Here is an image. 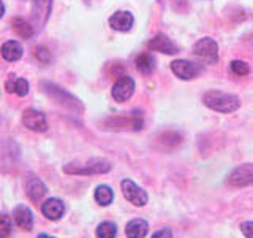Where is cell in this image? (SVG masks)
<instances>
[{
  "label": "cell",
  "instance_id": "1",
  "mask_svg": "<svg viewBox=\"0 0 253 238\" xmlns=\"http://www.w3.org/2000/svg\"><path fill=\"white\" fill-rule=\"evenodd\" d=\"M204 105L217 113H233L241 107L239 97L221 91H208L203 95Z\"/></svg>",
  "mask_w": 253,
  "mask_h": 238
},
{
  "label": "cell",
  "instance_id": "2",
  "mask_svg": "<svg viewBox=\"0 0 253 238\" xmlns=\"http://www.w3.org/2000/svg\"><path fill=\"white\" fill-rule=\"evenodd\" d=\"M42 87H43V91L47 95H49V97L55 103H59L60 107H63V108L68 110V111H75V113H83L84 108L81 105V102H79L75 97V95H71L65 89H62L60 86L52 84V83H47V81H43L42 83Z\"/></svg>",
  "mask_w": 253,
  "mask_h": 238
},
{
  "label": "cell",
  "instance_id": "3",
  "mask_svg": "<svg viewBox=\"0 0 253 238\" xmlns=\"http://www.w3.org/2000/svg\"><path fill=\"white\" fill-rule=\"evenodd\" d=\"M111 170V164L105 159H89L85 162H70L63 167V172L68 175H101Z\"/></svg>",
  "mask_w": 253,
  "mask_h": 238
},
{
  "label": "cell",
  "instance_id": "4",
  "mask_svg": "<svg viewBox=\"0 0 253 238\" xmlns=\"http://www.w3.org/2000/svg\"><path fill=\"white\" fill-rule=\"evenodd\" d=\"M105 125L106 129H114V130H121V129L141 130L142 125H144V118H142V113L139 110H134L130 115L109 118L105 122Z\"/></svg>",
  "mask_w": 253,
  "mask_h": 238
},
{
  "label": "cell",
  "instance_id": "5",
  "mask_svg": "<svg viewBox=\"0 0 253 238\" xmlns=\"http://www.w3.org/2000/svg\"><path fill=\"white\" fill-rule=\"evenodd\" d=\"M193 54L204 63H215L218 60V45L211 37H203L193 45Z\"/></svg>",
  "mask_w": 253,
  "mask_h": 238
},
{
  "label": "cell",
  "instance_id": "6",
  "mask_svg": "<svg viewBox=\"0 0 253 238\" xmlns=\"http://www.w3.org/2000/svg\"><path fill=\"white\" fill-rule=\"evenodd\" d=\"M121 187H122L124 197L130 203L136 205V206H144L147 203V200H149L147 192L142 187H139L134 181H131V179H124Z\"/></svg>",
  "mask_w": 253,
  "mask_h": 238
},
{
  "label": "cell",
  "instance_id": "7",
  "mask_svg": "<svg viewBox=\"0 0 253 238\" xmlns=\"http://www.w3.org/2000/svg\"><path fill=\"white\" fill-rule=\"evenodd\" d=\"M228 182L234 187L253 186V164H242L229 173Z\"/></svg>",
  "mask_w": 253,
  "mask_h": 238
},
{
  "label": "cell",
  "instance_id": "8",
  "mask_svg": "<svg viewBox=\"0 0 253 238\" xmlns=\"http://www.w3.org/2000/svg\"><path fill=\"white\" fill-rule=\"evenodd\" d=\"M171 70L172 73L176 75L180 79H193L195 76H198L203 71V65L201 63H195L185 59H177L171 63Z\"/></svg>",
  "mask_w": 253,
  "mask_h": 238
},
{
  "label": "cell",
  "instance_id": "9",
  "mask_svg": "<svg viewBox=\"0 0 253 238\" xmlns=\"http://www.w3.org/2000/svg\"><path fill=\"white\" fill-rule=\"evenodd\" d=\"M113 99L116 102H126L134 94V79L130 76H121L113 86Z\"/></svg>",
  "mask_w": 253,
  "mask_h": 238
},
{
  "label": "cell",
  "instance_id": "10",
  "mask_svg": "<svg viewBox=\"0 0 253 238\" xmlns=\"http://www.w3.org/2000/svg\"><path fill=\"white\" fill-rule=\"evenodd\" d=\"M22 124L29 130L34 132H46L47 130V121L42 111H37L34 108H29L22 115Z\"/></svg>",
  "mask_w": 253,
  "mask_h": 238
},
{
  "label": "cell",
  "instance_id": "11",
  "mask_svg": "<svg viewBox=\"0 0 253 238\" xmlns=\"http://www.w3.org/2000/svg\"><path fill=\"white\" fill-rule=\"evenodd\" d=\"M149 50L163 53V54H177L179 53L177 45L172 43V40L168 35H165V34H157L152 40H150Z\"/></svg>",
  "mask_w": 253,
  "mask_h": 238
},
{
  "label": "cell",
  "instance_id": "12",
  "mask_svg": "<svg viewBox=\"0 0 253 238\" xmlns=\"http://www.w3.org/2000/svg\"><path fill=\"white\" fill-rule=\"evenodd\" d=\"M26 192H27V195H29V198L32 202L38 203L46 195L47 187L44 186V182L42 179L32 175V177H29L27 181H26Z\"/></svg>",
  "mask_w": 253,
  "mask_h": 238
},
{
  "label": "cell",
  "instance_id": "13",
  "mask_svg": "<svg viewBox=\"0 0 253 238\" xmlns=\"http://www.w3.org/2000/svg\"><path fill=\"white\" fill-rule=\"evenodd\" d=\"M42 211L49 221H59L65 213V203L60 198H49L42 205Z\"/></svg>",
  "mask_w": 253,
  "mask_h": 238
},
{
  "label": "cell",
  "instance_id": "14",
  "mask_svg": "<svg viewBox=\"0 0 253 238\" xmlns=\"http://www.w3.org/2000/svg\"><path fill=\"white\" fill-rule=\"evenodd\" d=\"M133 22H134V18L130 11H116L109 18V26L119 32L130 30L133 27Z\"/></svg>",
  "mask_w": 253,
  "mask_h": 238
},
{
  "label": "cell",
  "instance_id": "15",
  "mask_svg": "<svg viewBox=\"0 0 253 238\" xmlns=\"http://www.w3.org/2000/svg\"><path fill=\"white\" fill-rule=\"evenodd\" d=\"M13 216H14V222L16 226L22 230H32L34 227V213H32L27 206L19 205L16 206L14 211H13Z\"/></svg>",
  "mask_w": 253,
  "mask_h": 238
},
{
  "label": "cell",
  "instance_id": "16",
  "mask_svg": "<svg viewBox=\"0 0 253 238\" xmlns=\"http://www.w3.org/2000/svg\"><path fill=\"white\" fill-rule=\"evenodd\" d=\"M149 232V224L144 219H133L125 227V234L128 238H144Z\"/></svg>",
  "mask_w": 253,
  "mask_h": 238
},
{
  "label": "cell",
  "instance_id": "17",
  "mask_svg": "<svg viewBox=\"0 0 253 238\" xmlns=\"http://www.w3.org/2000/svg\"><path fill=\"white\" fill-rule=\"evenodd\" d=\"M2 56L3 59H6L8 62H16L22 58V46L21 43L14 42V40H10V42L3 43L2 46Z\"/></svg>",
  "mask_w": 253,
  "mask_h": 238
},
{
  "label": "cell",
  "instance_id": "18",
  "mask_svg": "<svg viewBox=\"0 0 253 238\" xmlns=\"http://www.w3.org/2000/svg\"><path fill=\"white\" fill-rule=\"evenodd\" d=\"M11 27L16 32V35L24 38V40H29V38L34 37V27H32L24 18H13Z\"/></svg>",
  "mask_w": 253,
  "mask_h": 238
},
{
  "label": "cell",
  "instance_id": "19",
  "mask_svg": "<svg viewBox=\"0 0 253 238\" xmlns=\"http://www.w3.org/2000/svg\"><path fill=\"white\" fill-rule=\"evenodd\" d=\"M158 143H160V146L166 151H171L174 148H177L180 143H182V137L180 133L177 132H163L160 137H158Z\"/></svg>",
  "mask_w": 253,
  "mask_h": 238
},
{
  "label": "cell",
  "instance_id": "20",
  "mask_svg": "<svg viewBox=\"0 0 253 238\" xmlns=\"http://www.w3.org/2000/svg\"><path fill=\"white\" fill-rule=\"evenodd\" d=\"M134 65H136V68L141 71L142 75H149L154 71V67H155V60L152 58V54L149 53H142L139 54L136 60H134Z\"/></svg>",
  "mask_w": 253,
  "mask_h": 238
},
{
  "label": "cell",
  "instance_id": "21",
  "mask_svg": "<svg viewBox=\"0 0 253 238\" xmlns=\"http://www.w3.org/2000/svg\"><path fill=\"white\" fill-rule=\"evenodd\" d=\"M95 200H97V203L101 206H108L109 203H113V200H114L113 189H111L109 186H105V184L98 186L97 189H95Z\"/></svg>",
  "mask_w": 253,
  "mask_h": 238
},
{
  "label": "cell",
  "instance_id": "22",
  "mask_svg": "<svg viewBox=\"0 0 253 238\" xmlns=\"http://www.w3.org/2000/svg\"><path fill=\"white\" fill-rule=\"evenodd\" d=\"M51 3L52 0H35V5H34V14L38 22H44L47 14L51 11Z\"/></svg>",
  "mask_w": 253,
  "mask_h": 238
},
{
  "label": "cell",
  "instance_id": "23",
  "mask_svg": "<svg viewBox=\"0 0 253 238\" xmlns=\"http://www.w3.org/2000/svg\"><path fill=\"white\" fill-rule=\"evenodd\" d=\"M117 226L111 221H105L97 227V238H116Z\"/></svg>",
  "mask_w": 253,
  "mask_h": 238
},
{
  "label": "cell",
  "instance_id": "24",
  "mask_svg": "<svg viewBox=\"0 0 253 238\" xmlns=\"http://www.w3.org/2000/svg\"><path fill=\"white\" fill-rule=\"evenodd\" d=\"M229 70H231V73L236 76H247L250 73L249 63L244 60H233L229 63Z\"/></svg>",
  "mask_w": 253,
  "mask_h": 238
},
{
  "label": "cell",
  "instance_id": "25",
  "mask_svg": "<svg viewBox=\"0 0 253 238\" xmlns=\"http://www.w3.org/2000/svg\"><path fill=\"white\" fill-rule=\"evenodd\" d=\"M34 56L38 62L42 63H49L51 62V53L47 51L46 46H35L34 48Z\"/></svg>",
  "mask_w": 253,
  "mask_h": 238
},
{
  "label": "cell",
  "instance_id": "26",
  "mask_svg": "<svg viewBox=\"0 0 253 238\" xmlns=\"http://www.w3.org/2000/svg\"><path fill=\"white\" fill-rule=\"evenodd\" d=\"M11 219L6 214H0V238H6L11 234Z\"/></svg>",
  "mask_w": 253,
  "mask_h": 238
},
{
  "label": "cell",
  "instance_id": "27",
  "mask_svg": "<svg viewBox=\"0 0 253 238\" xmlns=\"http://www.w3.org/2000/svg\"><path fill=\"white\" fill-rule=\"evenodd\" d=\"M14 92L24 97V95L29 94V81L24 78H16V86H14Z\"/></svg>",
  "mask_w": 253,
  "mask_h": 238
},
{
  "label": "cell",
  "instance_id": "28",
  "mask_svg": "<svg viewBox=\"0 0 253 238\" xmlns=\"http://www.w3.org/2000/svg\"><path fill=\"white\" fill-rule=\"evenodd\" d=\"M241 232L245 238H253V221H245L241 224Z\"/></svg>",
  "mask_w": 253,
  "mask_h": 238
},
{
  "label": "cell",
  "instance_id": "29",
  "mask_svg": "<svg viewBox=\"0 0 253 238\" xmlns=\"http://www.w3.org/2000/svg\"><path fill=\"white\" fill-rule=\"evenodd\" d=\"M152 238H172V232H171V229H162V230H158V232H155Z\"/></svg>",
  "mask_w": 253,
  "mask_h": 238
},
{
  "label": "cell",
  "instance_id": "30",
  "mask_svg": "<svg viewBox=\"0 0 253 238\" xmlns=\"http://www.w3.org/2000/svg\"><path fill=\"white\" fill-rule=\"evenodd\" d=\"M113 70H109V75L111 76H119V78H121V76H124V67L122 65H119V63H117V65H116V63H113Z\"/></svg>",
  "mask_w": 253,
  "mask_h": 238
},
{
  "label": "cell",
  "instance_id": "31",
  "mask_svg": "<svg viewBox=\"0 0 253 238\" xmlns=\"http://www.w3.org/2000/svg\"><path fill=\"white\" fill-rule=\"evenodd\" d=\"M14 86H16V76L14 75H10V78L6 79V84H5L6 91L8 92H14Z\"/></svg>",
  "mask_w": 253,
  "mask_h": 238
},
{
  "label": "cell",
  "instance_id": "32",
  "mask_svg": "<svg viewBox=\"0 0 253 238\" xmlns=\"http://www.w3.org/2000/svg\"><path fill=\"white\" fill-rule=\"evenodd\" d=\"M3 13H5V6H3V3L0 2V18L3 16Z\"/></svg>",
  "mask_w": 253,
  "mask_h": 238
},
{
  "label": "cell",
  "instance_id": "33",
  "mask_svg": "<svg viewBox=\"0 0 253 238\" xmlns=\"http://www.w3.org/2000/svg\"><path fill=\"white\" fill-rule=\"evenodd\" d=\"M38 238H54V237H49V235H46V234H42V235H38Z\"/></svg>",
  "mask_w": 253,
  "mask_h": 238
}]
</instances>
